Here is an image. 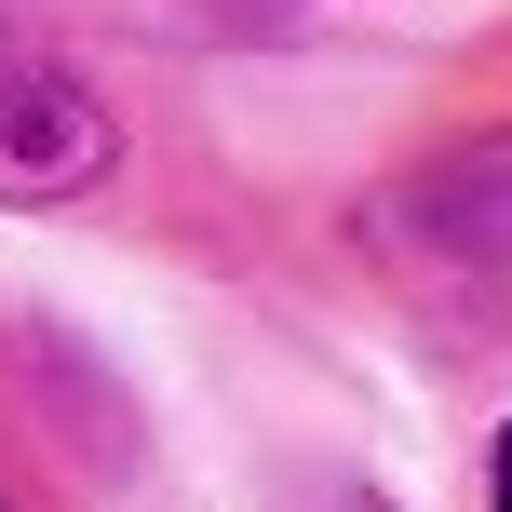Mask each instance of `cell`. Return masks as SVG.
Segmentation results:
<instances>
[{"label": "cell", "mask_w": 512, "mask_h": 512, "mask_svg": "<svg viewBox=\"0 0 512 512\" xmlns=\"http://www.w3.org/2000/svg\"><path fill=\"white\" fill-rule=\"evenodd\" d=\"M499 512H512V432H499Z\"/></svg>", "instance_id": "cell-3"}, {"label": "cell", "mask_w": 512, "mask_h": 512, "mask_svg": "<svg viewBox=\"0 0 512 512\" xmlns=\"http://www.w3.org/2000/svg\"><path fill=\"white\" fill-rule=\"evenodd\" d=\"M364 243H378V270L405 283L459 351L512 337V162H445V176L391 189V203L364 216Z\"/></svg>", "instance_id": "cell-1"}, {"label": "cell", "mask_w": 512, "mask_h": 512, "mask_svg": "<svg viewBox=\"0 0 512 512\" xmlns=\"http://www.w3.org/2000/svg\"><path fill=\"white\" fill-rule=\"evenodd\" d=\"M108 162H122L108 95H95V81H68L14 14H0V203H81Z\"/></svg>", "instance_id": "cell-2"}]
</instances>
